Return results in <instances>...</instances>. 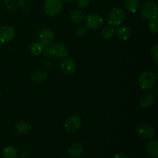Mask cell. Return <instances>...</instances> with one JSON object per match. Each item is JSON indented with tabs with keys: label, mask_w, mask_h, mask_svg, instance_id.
Here are the masks:
<instances>
[{
	"label": "cell",
	"mask_w": 158,
	"mask_h": 158,
	"mask_svg": "<svg viewBox=\"0 0 158 158\" xmlns=\"http://www.w3.org/2000/svg\"><path fill=\"white\" fill-rule=\"evenodd\" d=\"M89 2H90V0H76L77 6L80 9H86L89 6Z\"/></svg>",
	"instance_id": "obj_26"
},
{
	"label": "cell",
	"mask_w": 158,
	"mask_h": 158,
	"mask_svg": "<svg viewBox=\"0 0 158 158\" xmlns=\"http://www.w3.org/2000/svg\"><path fill=\"white\" fill-rule=\"evenodd\" d=\"M148 29L150 32L152 33L156 34L158 32V21L157 19H154L150 20V23L148 24Z\"/></svg>",
	"instance_id": "obj_23"
},
{
	"label": "cell",
	"mask_w": 158,
	"mask_h": 158,
	"mask_svg": "<svg viewBox=\"0 0 158 158\" xmlns=\"http://www.w3.org/2000/svg\"><path fill=\"white\" fill-rule=\"evenodd\" d=\"M115 34L117 38L122 41H126L131 37V29L129 26H121L117 28L115 31Z\"/></svg>",
	"instance_id": "obj_12"
},
{
	"label": "cell",
	"mask_w": 158,
	"mask_h": 158,
	"mask_svg": "<svg viewBox=\"0 0 158 158\" xmlns=\"http://www.w3.org/2000/svg\"><path fill=\"white\" fill-rule=\"evenodd\" d=\"M54 33L51 29H43L39 32V42L44 46L52 45L54 42Z\"/></svg>",
	"instance_id": "obj_8"
},
{
	"label": "cell",
	"mask_w": 158,
	"mask_h": 158,
	"mask_svg": "<svg viewBox=\"0 0 158 158\" xmlns=\"http://www.w3.org/2000/svg\"><path fill=\"white\" fill-rule=\"evenodd\" d=\"M45 12L50 16H54L60 13L63 9L62 0H46L43 4Z\"/></svg>",
	"instance_id": "obj_4"
},
{
	"label": "cell",
	"mask_w": 158,
	"mask_h": 158,
	"mask_svg": "<svg viewBox=\"0 0 158 158\" xmlns=\"http://www.w3.org/2000/svg\"><path fill=\"white\" fill-rule=\"evenodd\" d=\"M114 33H115V30L111 27H105L103 28V30L101 32V36L104 40H109L114 37Z\"/></svg>",
	"instance_id": "obj_22"
},
{
	"label": "cell",
	"mask_w": 158,
	"mask_h": 158,
	"mask_svg": "<svg viewBox=\"0 0 158 158\" xmlns=\"http://www.w3.org/2000/svg\"><path fill=\"white\" fill-rule=\"evenodd\" d=\"M29 157V155L26 152H23V154H22V157L23 158H28Z\"/></svg>",
	"instance_id": "obj_30"
},
{
	"label": "cell",
	"mask_w": 158,
	"mask_h": 158,
	"mask_svg": "<svg viewBox=\"0 0 158 158\" xmlns=\"http://www.w3.org/2000/svg\"><path fill=\"white\" fill-rule=\"evenodd\" d=\"M86 32H87V28L86 27V26H80L77 29V34L80 36H83L86 35Z\"/></svg>",
	"instance_id": "obj_27"
},
{
	"label": "cell",
	"mask_w": 158,
	"mask_h": 158,
	"mask_svg": "<svg viewBox=\"0 0 158 158\" xmlns=\"http://www.w3.org/2000/svg\"><path fill=\"white\" fill-rule=\"evenodd\" d=\"M42 53L44 54L45 56L46 57H52L53 56V52H52V47L51 45L49 46H44L43 50Z\"/></svg>",
	"instance_id": "obj_24"
},
{
	"label": "cell",
	"mask_w": 158,
	"mask_h": 158,
	"mask_svg": "<svg viewBox=\"0 0 158 158\" xmlns=\"http://www.w3.org/2000/svg\"><path fill=\"white\" fill-rule=\"evenodd\" d=\"M155 102V97L154 95L151 93H147L141 97L140 100V105L143 108H150L154 104Z\"/></svg>",
	"instance_id": "obj_13"
},
{
	"label": "cell",
	"mask_w": 158,
	"mask_h": 158,
	"mask_svg": "<svg viewBox=\"0 0 158 158\" xmlns=\"http://www.w3.org/2000/svg\"><path fill=\"white\" fill-rule=\"evenodd\" d=\"M126 19V13L124 11L119 7H115L111 9L108 15V22L114 26H119L123 24Z\"/></svg>",
	"instance_id": "obj_2"
},
{
	"label": "cell",
	"mask_w": 158,
	"mask_h": 158,
	"mask_svg": "<svg viewBox=\"0 0 158 158\" xmlns=\"http://www.w3.org/2000/svg\"><path fill=\"white\" fill-rule=\"evenodd\" d=\"M85 24L87 29L95 30L100 29L103 23V17L98 13H92L85 17Z\"/></svg>",
	"instance_id": "obj_5"
},
{
	"label": "cell",
	"mask_w": 158,
	"mask_h": 158,
	"mask_svg": "<svg viewBox=\"0 0 158 158\" xmlns=\"http://www.w3.org/2000/svg\"><path fill=\"white\" fill-rule=\"evenodd\" d=\"M84 151V148L80 143H73L68 149V153L72 157H79Z\"/></svg>",
	"instance_id": "obj_15"
},
{
	"label": "cell",
	"mask_w": 158,
	"mask_h": 158,
	"mask_svg": "<svg viewBox=\"0 0 158 158\" xmlns=\"http://www.w3.org/2000/svg\"><path fill=\"white\" fill-rule=\"evenodd\" d=\"M151 54H152L153 59H154V60L155 61L156 65H157V60H158V46L157 45H155V46L152 48Z\"/></svg>",
	"instance_id": "obj_28"
},
{
	"label": "cell",
	"mask_w": 158,
	"mask_h": 158,
	"mask_svg": "<svg viewBox=\"0 0 158 158\" xmlns=\"http://www.w3.org/2000/svg\"><path fill=\"white\" fill-rule=\"evenodd\" d=\"M73 1H75V0H62V2H63L65 3H67V4L73 2Z\"/></svg>",
	"instance_id": "obj_31"
},
{
	"label": "cell",
	"mask_w": 158,
	"mask_h": 158,
	"mask_svg": "<svg viewBox=\"0 0 158 158\" xmlns=\"http://www.w3.org/2000/svg\"><path fill=\"white\" fill-rule=\"evenodd\" d=\"M137 134L142 138L153 139L155 135V129L151 125L141 124L137 127Z\"/></svg>",
	"instance_id": "obj_7"
},
{
	"label": "cell",
	"mask_w": 158,
	"mask_h": 158,
	"mask_svg": "<svg viewBox=\"0 0 158 158\" xmlns=\"http://www.w3.org/2000/svg\"><path fill=\"white\" fill-rule=\"evenodd\" d=\"M5 5L9 10H15L16 9V0H5Z\"/></svg>",
	"instance_id": "obj_25"
},
{
	"label": "cell",
	"mask_w": 158,
	"mask_h": 158,
	"mask_svg": "<svg viewBox=\"0 0 158 158\" xmlns=\"http://www.w3.org/2000/svg\"><path fill=\"white\" fill-rule=\"evenodd\" d=\"M2 154L5 158H17L18 157V152L16 149L12 146H8L5 148Z\"/></svg>",
	"instance_id": "obj_20"
},
{
	"label": "cell",
	"mask_w": 158,
	"mask_h": 158,
	"mask_svg": "<svg viewBox=\"0 0 158 158\" xmlns=\"http://www.w3.org/2000/svg\"><path fill=\"white\" fill-rule=\"evenodd\" d=\"M15 29L9 26H4L0 28V43H6L10 42L15 37Z\"/></svg>",
	"instance_id": "obj_9"
},
{
	"label": "cell",
	"mask_w": 158,
	"mask_h": 158,
	"mask_svg": "<svg viewBox=\"0 0 158 158\" xmlns=\"http://www.w3.org/2000/svg\"><path fill=\"white\" fill-rule=\"evenodd\" d=\"M47 74L46 72L41 70V69H36L33 72L31 77L32 82L35 84H40L46 80Z\"/></svg>",
	"instance_id": "obj_17"
},
{
	"label": "cell",
	"mask_w": 158,
	"mask_h": 158,
	"mask_svg": "<svg viewBox=\"0 0 158 158\" xmlns=\"http://www.w3.org/2000/svg\"><path fill=\"white\" fill-rule=\"evenodd\" d=\"M141 15L143 19L148 20L157 19V6L153 2L148 1L143 3L140 9Z\"/></svg>",
	"instance_id": "obj_3"
},
{
	"label": "cell",
	"mask_w": 158,
	"mask_h": 158,
	"mask_svg": "<svg viewBox=\"0 0 158 158\" xmlns=\"http://www.w3.org/2000/svg\"><path fill=\"white\" fill-rule=\"evenodd\" d=\"M139 4L138 0H126L125 2V8L127 10L131 13H135L139 9Z\"/></svg>",
	"instance_id": "obj_19"
},
{
	"label": "cell",
	"mask_w": 158,
	"mask_h": 158,
	"mask_svg": "<svg viewBox=\"0 0 158 158\" xmlns=\"http://www.w3.org/2000/svg\"><path fill=\"white\" fill-rule=\"evenodd\" d=\"M114 158H129V157L124 154H117V155H115V157Z\"/></svg>",
	"instance_id": "obj_29"
},
{
	"label": "cell",
	"mask_w": 158,
	"mask_h": 158,
	"mask_svg": "<svg viewBox=\"0 0 158 158\" xmlns=\"http://www.w3.org/2000/svg\"><path fill=\"white\" fill-rule=\"evenodd\" d=\"M53 56L59 59H64L69 56V49L63 43H56L52 46Z\"/></svg>",
	"instance_id": "obj_10"
},
{
	"label": "cell",
	"mask_w": 158,
	"mask_h": 158,
	"mask_svg": "<svg viewBox=\"0 0 158 158\" xmlns=\"http://www.w3.org/2000/svg\"><path fill=\"white\" fill-rule=\"evenodd\" d=\"M60 70L62 73L66 75L73 74L75 73L77 66H76L75 62L71 59H65L60 62Z\"/></svg>",
	"instance_id": "obj_11"
},
{
	"label": "cell",
	"mask_w": 158,
	"mask_h": 158,
	"mask_svg": "<svg viewBox=\"0 0 158 158\" xmlns=\"http://www.w3.org/2000/svg\"><path fill=\"white\" fill-rule=\"evenodd\" d=\"M145 150L148 154L152 157L157 158L158 157V143L156 140H151L147 143Z\"/></svg>",
	"instance_id": "obj_14"
},
{
	"label": "cell",
	"mask_w": 158,
	"mask_h": 158,
	"mask_svg": "<svg viewBox=\"0 0 158 158\" xmlns=\"http://www.w3.org/2000/svg\"><path fill=\"white\" fill-rule=\"evenodd\" d=\"M63 158H68V157H63Z\"/></svg>",
	"instance_id": "obj_32"
},
{
	"label": "cell",
	"mask_w": 158,
	"mask_h": 158,
	"mask_svg": "<svg viewBox=\"0 0 158 158\" xmlns=\"http://www.w3.org/2000/svg\"><path fill=\"white\" fill-rule=\"evenodd\" d=\"M44 45L42 44L40 42H35L30 46V52L35 56L40 55L43 52Z\"/></svg>",
	"instance_id": "obj_21"
},
{
	"label": "cell",
	"mask_w": 158,
	"mask_h": 158,
	"mask_svg": "<svg viewBox=\"0 0 158 158\" xmlns=\"http://www.w3.org/2000/svg\"><path fill=\"white\" fill-rule=\"evenodd\" d=\"M81 126V120L77 115H73L67 119L65 123V129L67 132L74 134L80 129Z\"/></svg>",
	"instance_id": "obj_6"
},
{
	"label": "cell",
	"mask_w": 158,
	"mask_h": 158,
	"mask_svg": "<svg viewBox=\"0 0 158 158\" xmlns=\"http://www.w3.org/2000/svg\"><path fill=\"white\" fill-rule=\"evenodd\" d=\"M157 79L151 71H144L139 78V86L143 90L150 91L154 88Z\"/></svg>",
	"instance_id": "obj_1"
},
{
	"label": "cell",
	"mask_w": 158,
	"mask_h": 158,
	"mask_svg": "<svg viewBox=\"0 0 158 158\" xmlns=\"http://www.w3.org/2000/svg\"><path fill=\"white\" fill-rule=\"evenodd\" d=\"M31 125L26 121H20L15 126L17 132L20 134H26L30 131Z\"/></svg>",
	"instance_id": "obj_18"
},
{
	"label": "cell",
	"mask_w": 158,
	"mask_h": 158,
	"mask_svg": "<svg viewBox=\"0 0 158 158\" xmlns=\"http://www.w3.org/2000/svg\"><path fill=\"white\" fill-rule=\"evenodd\" d=\"M85 19L84 13L80 9H74L69 13V20L74 23L80 24Z\"/></svg>",
	"instance_id": "obj_16"
},
{
	"label": "cell",
	"mask_w": 158,
	"mask_h": 158,
	"mask_svg": "<svg viewBox=\"0 0 158 158\" xmlns=\"http://www.w3.org/2000/svg\"><path fill=\"white\" fill-rule=\"evenodd\" d=\"M0 46H1V43H0Z\"/></svg>",
	"instance_id": "obj_33"
}]
</instances>
